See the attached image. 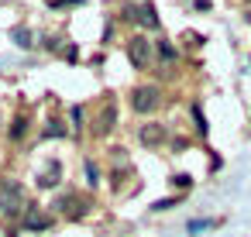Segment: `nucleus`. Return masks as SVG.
Wrapping results in <instances>:
<instances>
[{"label": "nucleus", "instance_id": "obj_1", "mask_svg": "<svg viewBox=\"0 0 251 237\" xmlns=\"http://www.w3.org/2000/svg\"><path fill=\"white\" fill-rule=\"evenodd\" d=\"M25 210H28V203H25V189H21V182L4 179V182H0V216H4V220H14L18 213L25 216Z\"/></svg>", "mask_w": 251, "mask_h": 237}, {"label": "nucleus", "instance_id": "obj_13", "mask_svg": "<svg viewBox=\"0 0 251 237\" xmlns=\"http://www.w3.org/2000/svg\"><path fill=\"white\" fill-rule=\"evenodd\" d=\"M66 134V127L59 124V120H49V127H45V138H62Z\"/></svg>", "mask_w": 251, "mask_h": 237}, {"label": "nucleus", "instance_id": "obj_8", "mask_svg": "<svg viewBox=\"0 0 251 237\" xmlns=\"http://www.w3.org/2000/svg\"><path fill=\"white\" fill-rule=\"evenodd\" d=\"M59 172H62V168H59V162H52V168H49L45 175H38V186H42V189H52V186H59Z\"/></svg>", "mask_w": 251, "mask_h": 237}, {"label": "nucleus", "instance_id": "obj_6", "mask_svg": "<svg viewBox=\"0 0 251 237\" xmlns=\"http://www.w3.org/2000/svg\"><path fill=\"white\" fill-rule=\"evenodd\" d=\"M138 138H141V144H148V148H158V144L165 141V127H162V124H141Z\"/></svg>", "mask_w": 251, "mask_h": 237}, {"label": "nucleus", "instance_id": "obj_3", "mask_svg": "<svg viewBox=\"0 0 251 237\" xmlns=\"http://www.w3.org/2000/svg\"><path fill=\"white\" fill-rule=\"evenodd\" d=\"M127 59H131L134 69H148V62H151V42L141 38V35H134L127 42Z\"/></svg>", "mask_w": 251, "mask_h": 237}, {"label": "nucleus", "instance_id": "obj_11", "mask_svg": "<svg viewBox=\"0 0 251 237\" xmlns=\"http://www.w3.org/2000/svg\"><path fill=\"white\" fill-rule=\"evenodd\" d=\"M25 131H28V117H18V120H14V127H11V138H14V141H21V134H25Z\"/></svg>", "mask_w": 251, "mask_h": 237}, {"label": "nucleus", "instance_id": "obj_17", "mask_svg": "<svg viewBox=\"0 0 251 237\" xmlns=\"http://www.w3.org/2000/svg\"><path fill=\"white\" fill-rule=\"evenodd\" d=\"M172 206H176V199H158L155 203V210H172Z\"/></svg>", "mask_w": 251, "mask_h": 237}, {"label": "nucleus", "instance_id": "obj_5", "mask_svg": "<svg viewBox=\"0 0 251 237\" xmlns=\"http://www.w3.org/2000/svg\"><path fill=\"white\" fill-rule=\"evenodd\" d=\"M45 227H52V216H45L35 203H28V210H25V230H45Z\"/></svg>", "mask_w": 251, "mask_h": 237}, {"label": "nucleus", "instance_id": "obj_4", "mask_svg": "<svg viewBox=\"0 0 251 237\" xmlns=\"http://www.w3.org/2000/svg\"><path fill=\"white\" fill-rule=\"evenodd\" d=\"M124 18H127V21H141L145 28H158V24H162V21H158V14H155V4L127 7V11H124Z\"/></svg>", "mask_w": 251, "mask_h": 237}, {"label": "nucleus", "instance_id": "obj_18", "mask_svg": "<svg viewBox=\"0 0 251 237\" xmlns=\"http://www.w3.org/2000/svg\"><path fill=\"white\" fill-rule=\"evenodd\" d=\"M244 21H248V24H251V14H244Z\"/></svg>", "mask_w": 251, "mask_h": 237}, {"label": "nucleus", "instance_id": "obj_12", "mask_svg": "<svg viewBox=\"0 0 251 237\" xmlns=\"http://www.w3.org/2000/svg\"><path fill=\"white\" fill-rule=\"evenodd\" d=\"M193 117H196V131H200V134H206V117H203L200 103H193Z\"/></svg>", "mask_w": 251, "mask_h": 237}, {"label": "nucleus", "instance_id": "obj_10", "mask_svg": "<svg viewBox=\"0 0 251 237\" xmlns=\"http://www.w3.org/2000/svg\"><path fill=\"white\" fill-rule=\"evenodd\" d=\"M158 59H165V62H176V48H172L169 42H158Z\"/></svg>", "mask_w": 251, "mask_h": 237}, {"label": "nucleus", "instance_id": "obj_14", "mask_svg": "<svg viewBox=\"0 0 251 237\" xmlns=\"http://www.w3.org/2000/svg\"><path fill=\"white\" fill-rule=\"evenodd\" d=\"M86 175H90V179H86L90 186H97V182H100V172H97V165H93V162H86Z\"/></svg>", "mask_w": 251, "mask_h": 237}, {"label": "nucleus", "instance_id": "obj_2", "mask_svg": "<svg viewBox=\"0 0 251 237\" xmlns=\"http://www.w3.org/2000/svg\"><path fill=\"white\" fill-rule=\"evenodd\" d=\"M158 103H162V90L158 86H138L131 93V110L134 114H151Z\"/></svg>", "mask_w": 251, "mask_h": 237}, {"label": "nucleus", "instance_id": "obj_16", "mask_svg": "<svg viewBox=\"0 0 251 237\" xmlns=\"http://www.w3.org/2000/svg\"><path fill=\"white\" fill-rule=\"evenodd\" d=\"M189 182H193V179H189V175H172V186H179V189H186V186H189Z\"/></svg>", "mask_w": 251, "mask_h": 237}, {"label": "nucleus", "instance_id": "obj_15", "mask_svg": "<svg viewBox=\"0 0 251 237\" xmlns=\"http://www.w3.org/2000/svg\"><path fill=\"white\" fill-rule=\"evenodd\" d=\"M73 120H76V127H83V120H86V114H83V107H73Z\"/></svg>", "mask_w": 251, "mask_h": 237}, {"label": "nucleus", "instance_id": "obj_9", "mask_svg": "<svg viewBox=\"0 0 251 237\" xmlns=\"http://www.w3.org/2000/svg\"><path fill=\"white\" fill-rule=\"evenodd\" d=\"M14 45L28 48V45H31V31H28V28H14Z\"/></svg>", "mask_w": 251, "mask_h": 237}, {"label": "nucleus", "instance_id": "obj_7", "mask_svg": "<svg viewBox=\"0 0 251 237\" xmlns=\"http://www.w3.org/2000/svg\"><path fill=\"white\" fill-rule=\"evenodd\" d=\"M114 124H117V110H114V100L100 110V117H97V134L103 138L107 131H114Z\"/></svg>", "mask_w": 251, "mask_h": 237}]
</instances>
